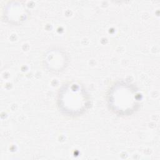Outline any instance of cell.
Returning <instances> with one entry per match:
<instances>
[{"label": "cell", "mask_w": 160, "mask_h": 160, "mask_svg": "<svg viewBox=\"0 0 160 160\" xmlns=\"http://www.w3.org/2000/svg\"><path fill=\"white\" fill-rule=\"evenodd\" d=\"M139 95L132 85L124 82H118L109 92V106L112 111L119 115L131 114L139 106Z\"/></svg>", "instance_id": "1"}, {"label": "cell", "mask_w": 160, "mask_h": 160, "mask_svg": "<svg viewBox=\"0 0 160 160\" xmlns=\"http://www.w3.org/2000/svg\"><path fill=\"white\" fill-rule=\"evenodd\" d=\"M58 106L64 114L76 116L84 112L89 106V96L85 89L76 83H68L58 95Z\"/></svg>", "instance_id": "2"}, {"label": "cell", "mask_w": 160, "mask_h": 160, "mask_svg": "<svg viewBox=\"0 0 160 160\" xmlns=\"http://www.w3.org/2000/svg\"><path fill=\"white\" fill-rule=\"evenodd\" d=\"M44 61L46 66L51 71H60L66 64V55L60 50L53 49L48 52Z\"/></svg>", "instance_id": "3"}]
</instances>
